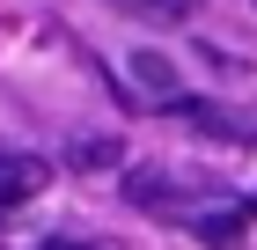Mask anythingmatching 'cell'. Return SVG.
<instances>
[{
	"instance_id": "obj_1",
	"label": "cell",
	"mask_w": 257,
	"mask_h": 250,
	"mask_svg": "<svg viewBox=\"0 0 257 250\" xmlns=\"http://www.w3.org/2000/svg\"><path fill=\"white\" fill-rule=\"evenodd\" d=\"M184 133L198 140H220V147H257V111H235V103H206V96H177L169 103Z\"/></svg>"
},
{
	"instance_id": "obj_2",
	"label": "cell",
	"mask_w": 257,
	"mask_h": 250,
	"mask_svg": "<svg viewBox=\"0 0 257 250\" xmlns=\"http://www.w3.org/2000/svg\"><path fill=\"white\" fill-rule=\"evenodd\" d=\"M118 184H125V199H133L140 213H162V221H177V213H191V206H198V192H191V184H184V177H169V170H155V162L125 170Z\"/></svg>"
},
{
	"instance_id": "obj_3",
	"label": "cell",
	"mask_w": 257,
	"mask_h": 250,
	"mask_svg": "<svg viewBox=\"0 0 257 250\" xmlns=\"http://www.w3.org/2000/svg\"><path fill=\"white\" fill-rule=\"evenodd\" d=\"M44 184H52V162H37V154H0V213L30 206Z\"/></svg>"
},
{
	"instance_id": "obj_4",
	"label": "cell",
	"mask_w": 257,
	"mask_h": 250,
	"mask_svg": "<svg viewBox=\"0 0 257 250\" xmlns=\"http://www.w3.org/2000/svg\"><path fill=\"white\" fill-rule=\"evenodd\" d=\"M125 74H133L140 96H155V103H177V96H184V74H177V59H169V52H133V59H125Z\"/></svg>"
},
{
	"instance_id": "obj_5",
	"label": "cell",
	"mask_w": 257,
	"mask_h": 250,
	"mask_svg": "<svg viewBox=\"0 0 257 250\" xmlns=\"http://www.w3.org/2000/svg\"><path fill=\"white\" fill-rule=\"evenodd\" d=\"M250 221H257L250 206H228V213H198V243H206V250H235L242 235H250Z\"/></svg>"
},
{
	"instance_id": "obj_6",
	"label": "cell",
	"mask_w": 257,
	"mask_h": 250,
	"mask_svg": "<svg viewBox=\"0 0 257 250\" xmlns=\"http://www.w3.org/2000/svg\"><path fill=\"white\" fill-rule=\"evenodd\" d=\"M66 162H74V170H125V147L118 140H74Z\"/></svg>"
},
{
	"instance_id": "obj_7",
	"label": "cell",
	"mask_w": 257,
	"mask_h": 250,
	"mask_svg": "<svg viewBox=\"0 0 257 250\" xmlns=\"http://www.w3.org/2000/svg\"><path fill=\"white\" fill-rule=\"evenodd\" d=\"M110 8H125V15H140V22H191L198 0H110Z\"/></svg>"
},
{
	"instance_id": "obj_8",
	"label": "cell",
	"mask_w": 257,
	"mask_h": 250,
	"mask_svg": "<svg viewBox=\"0 0 257 250\" xmlns=\"http://www.w3.org/2000/svg\"><path fill=\"white\" fill-rule=\"evenodd\" d=\"M44 250H118V243H96V235H52Z\"/></svg>"
},
{
	"instance_id": "obj_9",
	"label": "cell",
	"mask_w": 257,
	"mask_h": 250,
	"mask_svg": "<svg viewBox=\"0 0 257 250\" xmlns=\"http://www.w3.org/2000/svg\"><path fill=\"white\" fill-rule=\"evenodd\" d=\"M250 213H257V199H250Z\"/></svg>"
}]
</instances>
